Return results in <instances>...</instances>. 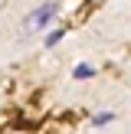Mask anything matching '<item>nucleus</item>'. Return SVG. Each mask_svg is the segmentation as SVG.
<instances>
[{"label": "nucleus", "instance_id": "nucleus-1", "mask_svg": "<svg viewBox=\"0 0 131 134\" xmlns=\"http://www.w3.org/2000/svg\"><path fill=\"white\" fill-rule=\"evenodd\" d=\"M56 13H59V0H46L43 7H36V10L26 16V30H46Z\"/></svg>", "mask_w": 131, "mask_h": 134}, {"label": "nucleus", "instance_id": "nucleus-2", "mask_svg": "<svg viewBox=\"0 0 131 134\" xmlns=\"http://www.w3.org/2000/svg\"><path fill=\"white\" fill-rule=\"evenodd\" d=\"M95 75V69H92L89 62H79L75 69H72V79H79V82H82V79H92Z\"/></svg>", "mask_w": 131, "mask_h": 134}, {"label": "nucleus", "instance_id": "nucleus-3", "mask_svg": "<svg viewBox=\"0 0 131 134\" xmlns=\"http://www.w3.org/2000/svg\"><path fill=\"white\" fill-rule=\"evenodd\" d=\"M108 121H115L111 111H98V115H92V124H95V128H102V124H108Z\"/></svg>", "mask_w": 131, "mask_h": 134}, {"label": "nucleus", "instance_id": "nucleus-4", "mask_svg": "<svg viewBox=\"0 0 131 134\" xmlns=\"http://www.w3.org/2000/svg\"><path fill=\"white\" fill-rule=\"evenodd\" d=\"M62 36H66V30H52V33H46V46H56Z\"/></svg>", "mask_w": 131, "mask_h": 134}]
</instances>
